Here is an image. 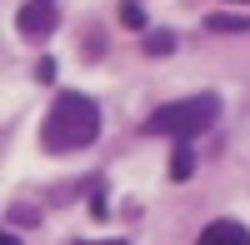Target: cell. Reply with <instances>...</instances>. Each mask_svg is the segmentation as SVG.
<instances>
[{"label":"cell","instance_id":"8fae6325","mask_svg":"<svg viewBox=\"0 0 250 245\" xmlns=\"http://www.w3.org/2000/svg\"><path fill=\"white\" fill-rule=\"evenodd\" d=\"M80 245H130V240H80Z\"/></svg>","mask_w":250,"mask_h":245},{"label":"cell","instance_id":"7a4b0ae2","mask_svg":"<svg viewBox=\"0 0 250 245\" xmlns=\"http://www.w3.org/2000/svg\"><path fill=\"white\" fill-rule=\"evenodd\" d=\"M220 120V100L215 95H190V100H170L145 120V135H175V140H195Z\"/></svg>","mask_w":250,"mask_h":245},{"label":"cell","instance_id":"9c48e42d","mask_svg":"<svg viewBox=\"0 0 250 245\" xmlns=\"http://www.w3.org/2000/svg\"><path fill=\"white\" fill-rule=\"evenodd\" d=\"M5 220H10V225H35L40 210H35V205H10V210H5Z\"/></svg>","mask_w":250,"mask_h":245},{"label":"cell","instance_id":"6da1fadb","mask_svg":"<svg viewBox=\"0 0 250 245\" xmlns=\"http://www.w3.org/2000/svg\"><path fill=\"white\" fill-rule=\"evenodd\" d=\"M100 135V105L80 90H60L55 105L40 120V145L50 155H65V150H85L90 140Z\"/></svg>","mask_w":250,"mask_h":245},{"label":"cell","instance_id":"30bf717a","mask_svg":"<svg viewBox=\"0 0 250 245\" xmlns=\"http://www.w3.org/2000/svg\"><path fill=\"white\" fill-rule=\"evenodd\" d=\"M35 80H45V85H50V80H55V60H40V65H35Z\"/></svg>","mask_w":250,"mask_h":245},{"label":"cell","instance_id":"8992f818","mask_svg":"<svg viewBox=\"0 0 250 245\" xmlns=\"http://www.w3.org/2000/svg\"><path fill=\"white\" fill-rule=\"evenodd\" d=\"M140 45H145V55H155V60H160V55H170V50H175V35H170V30H145Z\"/></svg>","mask_w":250,"mask_h":245},{"label":"cell","instance_id":"5b68a950","mask_svg":"<svg viewBox=\"0 0 250 245\" xmlns=\"http://www.w3.org/2000/svg\"><path fill=\"white\" fill-rule=\"evenodd\" d=\"M205 30H215V35H245L250 20H245V15H225V10H215V15H205Z\"/></svg>","mask_w":250,"mask_h":245},{"label":"cell","instance_id":"52a82bcc","mask_svg":"<svg viewBox=\"0 0 250 245\" xmlns=\"http://www.w3.org/2000/svg\"><path fill=\"white\" fill-rule=\"evenodd\" d=\"M195 175V155L185 150V140H180V150L170 155V180H190Z\"/></svg>","mask_w":250,"mask_h":245},{"label":"cell","instance_id":"3957f363","mask_svg":"<svg viewBox=\"0 0 250 245\" xmlns=\"http://www.w3.org/2000/svg\"><path fill=\"white\" fill-rule=\"evenodd\" d=\"M55 25H60V15H55V0H25V5L15 10V30L25 35V40H50L55 35Z\"/></svg>","mask_w":250,"mask_h":245},{"label":"cell","instance_id":"4fadbf2b","mask_svg":"<svg viewBox=\"0 0 250 245\" xmlns=\"http://www.w3.org/2000/svg\"><path fill=\"white\" fill-rule=\"evenodd\" d=\"M235 5H240V0H235Z\"/></svg>","mask_w":250,"mask_h":245},{"label":"cell","instance_id":"277c9868","mask_svg":"<svg viewBox=\"0 0 250 245\" xmlns=\"http://www.w3.org/2000/svg\"><path fill=\"white\" fill-rule=\"evenodd\" d=\"M195 245H250V230L240 225V220H210Z\"/></svg>","mask_w":250,"mask_h":245},{"label":"cell","instance_id":"ba28073f","mask_svg":"<svg viewBox=\"0 0 250 245\" xmlns=\"http://www.w3.org/2000/svg\"><path fill=\"white\" fill-rule=\"evenodd\" d=\"M120 20H125L130 30H145V10H140V0H125V5H120Z\"/></svg>","mask_w":250,"mask_h":245},{"label":"cell","instance_id":"7c38bea8","mask_svg":"<svg viewBox=\"0 0 250 245\" xmlns=\"http://www.w3.org/2000/svg\"><path fill=\"white\" fill-rule=\"evenodd\" d=\"M0 245H20V240H15V235H5V240H0Z\"/></svg>","mask_w":250,"mask_h":245}]
</instances>
